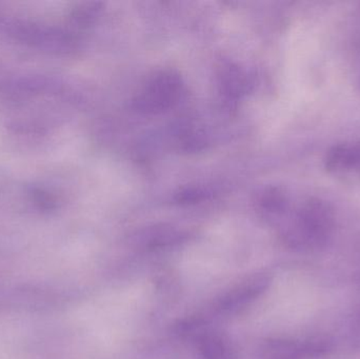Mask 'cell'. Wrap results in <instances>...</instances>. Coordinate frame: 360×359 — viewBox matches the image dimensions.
Listing matches in <instances>:
<instances>
[{
    "instance_id": "obj_4",
    "label": "cell",
    "mask_w": 360,
    "mask_h": 359,
    "mask_svg": "<svg viewBox=\"0 0 360 359\" xmlns=\"http://www.w3.org/2000/svg\"><path fill=\"white\" fill-rule=\"evenodd\" d=\"M224 91L228 93L230 96H238L240 93L245 90V82L243 79V74L238 70L229 69L226 72L224 80H222Z\"/></svg>"
},
{
    "instance_id": "obj_6",
    "label": "cell",
    "mask_w": 360,
    "mask_h": 359,
    "mask_svg": "<svg viewBox=\"0 0 360 359\" xmlns=\"http://www.w3.org/2000/svg\"><path fill=\"white\" fill-rule=\"evenodd\" d=\"M351 339H352V343L360 348V313L353 320L351 326Z\"/></svg>"
},
{
    "instance_id": "obj_1",
    "label": "cell",
    "mask_w": 360,
    "mask_h": 359,
    "mask_svg": "<svg viewBox=\"0 0 360 359\" xmlns=\"http://www.w3.org/2000/svg\"><path fill=\"white\" fill-rule=\"evenodd\" d=\"M335 228L333 206L323 198L308 197L290 216L283 238L292 248L319 251L331 242Z\"/></svg>"
},
{
    "instance_id": "obj_2",
    "label": "cell",
    "mask_w": 360,
    "mask_h": 359,
    "mask_svg": "<svg viewBox=\"0 0 360 359\" xmlns=\"http://www.w3.org/2000/svg\"><path fill=\"white\" fill-rule=\"evenodd\" d=\"M181 77L174 71H160L154 74L141 89L134 100L139 111L158 114L172 107L181 96Z\"/></svg>"
},
{
    "instance_id": "obj_5",
    "label": "cell",
    "mask_w": 360,
    "mask_h": 359,
    "mask_svg": "<svg viewBox=\"0 0 360 359\" xmlns=\"http://www.w3.org/2000/svg\"><path fill=\"white\" fill-rule=\"evenodd\" d=\"M202 350L207 359H229L228 350L221 341L215 337L205 339Z\"/></svg>"
},
{
    "instance_id": "obj_3",
    "label": "cell",
    "mask_w": 360,
    "mask_h": 359,
    "mask_svg": "<svg viewBox=\"0 0 360 359\" xmlns=\"http://www.w3.org/2000/svg\"><path fill=\"white\" fill-rule=\"evenodd\" d=\"M323 168L340 183L360 188V141L330 148L323 157Z\"/></svg>"
}]
</instances>
